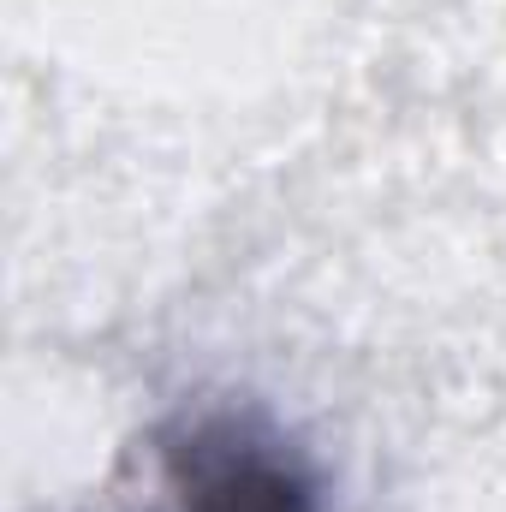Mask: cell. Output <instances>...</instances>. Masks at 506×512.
<instances>
[{"instance_id": "cell-1", "label": "cell", "mask_w": 506, "mask_h": 512, "mask_svg": "<svg viewBox=\"0 0 506 512\" xmlns=\"http://www.w3.org/2000/svg\"><path fill=\"white\" fill-rule=\"evenodd\" d=\"M161 471L179 512H322L298 447L239 411L179 417L161 435Z\"/></svg>"}]
</instances>
